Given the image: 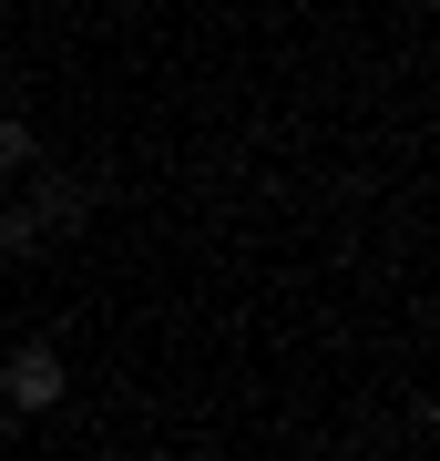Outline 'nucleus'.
<instances>
[{"label": "nucleus", "mask_w": 440, "mask_h": 461, "mask_svg": "<svg viewBox=\"0 0 440 461\" xmlns=\"http://www.w3.org/2000/svg\"><path fill=\"white\" fill-rule=\"evenodd\" d=\"M0 400H11V411H51V400H62V348L21 339L11 359H0Z\"/></svg>", "instance_id": "f257e3e1"}, {"label": "nucleus", "mask_w": 440, "mask_h": 461, "mask_svg": "<svg viewBox=\"0 0 440 461\" xmlns=\"http://www.w3.org/2000/svg\"><path fill=\"white\" fill-rule=\"evenodd\" d=\"M0 247H11V257H31V247H41V226H31V205H11V215H0Z\"/></svg>", "instance_id": "20e7f679"}, {"label": "nucleus", "mask_w": 440, "mask_h": 461, "mask_svg": "<svg viewBox=\"0 0 440 461\" xmlns=\"http://www.w3.org/2000/svg\"><path fill=\"white\" fill-rule=\"evenodd\" d=\"M21 165H31V123L0 113V175H21Z\"/></svg>", "instance_id": "7ed1b4c3"}, {"label": "nucleus", "mask_w": 440, "mask_h": 461, "mask_svg": "<svg viewBox=\"0 0 440 461\" xmlns=\"http://www.w3.org/2000/svg\"><path fill=\"white\" fill-rule=\"evenodd\" d=\"M82 215H93V185H82V175H41L31 185V226L41 236H72Z\"/></svg>", "instance_id": "f03ea898"}]
</instances>
